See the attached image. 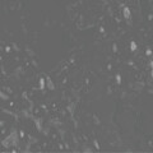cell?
I'll list each match as a JSON object with an SVG mask.
<instances>
[{
	"mask_svg": "<svg viewBox=\"0 0 153 153\" xmlns=\"http://www.w3.org/2000/svg\"><path fill=\"white\" fill-rule=\"evenodd\" d=\"M123 14H124V18L125 19H130V9L129 8H124Z\"/></svg>",
	"mask_w": 153,
	"mask_h": 153,
	"instance_id": "1",
	"label": "cell"
},
{
	"mask_svg": "<svg viewBox=\"0 0 153 153\" xmlns=\"http://www.w3.org/2000/svg\"><path fill=\"white\" fill-rule=\"evenodd\" d=\"M47 88H49V89H54V88H55L54 83H52L50 79H47Z\"/></svg>",
	"mask_w": 153,
	"mask_h": 153,
	"instance_id": "2",
	"label": "cell"
},
{
	"mask_svg": "<svg viewBox=\"0 0 153 153\" xmlns=\"http://www.w3.org/2000/svg\"><path fill=\"white\" fill-rule=\"evenodd\" d=\"M130 50L131 51H135L137 50V44L134 41H131V44H130Z\"/></svg>",
	"mask_w": 153,
	"mask_h": 153,
	"instance_id": "3",
	"label": "cell"
},
{
	"mask_svg": "<svg viewBox=\"0 0 153 153\" xmlns=\"http://www.w3.org/2000/svg\"><path fill=\"white\" fill-rule=\"evenodd\" d=\"M40 88H41V89L45 88V79H44V78L40 79Z\"/></svg>",
	"mask_w": 153,
	"mask_h": 153,
	"instance_id": "4",
	"label": "cell"
},
{
	"mask_svg": "<svg viewBox=\"0 0 153 153\" xmlns=\"http://www.w3.org/2000/svg\"><path fill=\"white\" fill-rule=\"evenodd\" d=\"M116 80H117V83H119V84L121 83V76H120V74H117V75H116Z\"/></svg>",
	"mask_w": 153,
	"mask_h": 153,
	"instance_id": "5",
	"label": "cell"
},
{
	"mask_svg": "<svg viewBox=\"0 0 153 153\" xmlns=\"http://www.w3.org/2000/svg\"><path fill=\"white\" fill-rule=\"evenodd\" d=\"M146 54H147L148 56H151V55H152V50H151V49H147V51H146Z\"/></svg>",
	"mask_w": 153,
	"mask_h": 153,
	"instance_id": "6",
	"label": "cell"
},
{
	"mask_svg": "<svg viewBox=\"0 0 153 153\" xmlns=\"http://www.w3.org/2000/svg\"><path fill=\"white\" fill-rule=\"evenodd\" d=\"M112 49H114V52H116V51H117V46H116V44H114V45H112Z\"/></svg>",
	"mask_w": 153,
	"mask_h": 153,
	"instance_id": "7",
	"label": "cell"
},
{
	"mask_svg": "<svg viewBox=\"0 0 153 153\" xmlns=\"http://www.w3.org/2000/svg\"><path fill=\"white\" fill-rule=\"evenodd\" d=\"M148 19H149V21H152V19H153V14H149V16H148Z\"/></svg>",
	"mask_w": 153,
	"mask_h": 153,
	"instance_id": "8",
	"label": "cell"
},
{
	"mask_svg": "<svg viewBox=\"0 0 153 153\" xmlns=\"http://www.w3.org/2000/svg\"><path fill=\"white\" fill-rule=\"evenodd\" d=\"M100 32L103 33V32H105V28H103V27H101V28H100Z\"/></svg>",
	"mask_w": 153,
	"mask_h": 153,
	"instance_id": "9",
	"label": "cell"
},
{
	"mask_svg": "<svg viewBox=\"0 0 153 153\" xmlns=\"http://www.w3.org/2000/svg\"><path fill=\"white\" fill-rule=\"evenodd\" d=\"M149 66H151V68L153 69V60H151V63H149Z\"/></svg>",
	"mask_w": 153,
	"mask_h": 153,
	"instance_id": "10",
	"label": "cell"
},
{
	"mask_svg": "<svg viewBox=\"0 0 153 153\" xmlns=\"http://www.w3.org/2000/svg\"><path fill=\"white\" fill-rule=\"evenodd\" d=\"M151 76H152V78H153V69L151 70Z\"/></svg>",
	"mask_w": 153,
	"mask_h": 153,
	"instance_id": "11",
	"label": "cell"
}]
</instances>
